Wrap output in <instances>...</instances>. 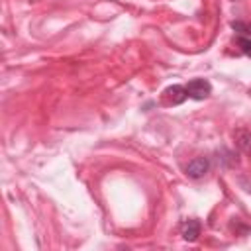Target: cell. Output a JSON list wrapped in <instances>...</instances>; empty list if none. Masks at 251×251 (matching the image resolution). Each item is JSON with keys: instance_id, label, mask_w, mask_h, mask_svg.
Listing matches in <instances>:
<instances>
[{"instance_id": "1", "label": "cell", "mask_w": 251, "mask_h": 251, "mask_svg": "<svg viewBox=\"0 0 251 251\" xmlns=\"http://www.w3.org/2000/svg\"><path fill=\"white\" fill-rule=\"evenodd\" d=\"M188 98V92H186V86L182 84H173V86H167L161 94V102L165 106H178L182 104L184 100Z\"/></svg>"}, {"instance_id": "2", "label": "cell", "mask_w": 251, "mask_h": 251, "mask_svg": "<svg viewBox=\"0 0 251 251\" xmlns=\"http://www.w3.org/2000/svg\"><path fill=\"white\" fill-rule=\"evenodd\" d=\"M186 92H188V98H192V100H204L210 96L212 84L206 78H192L186 84Z\"/></svg>"}, {"instance_id": "3", "label": "cell", "mask_w": 251, "mask_h": 251, "mask_svg": "<svg viewBox=\"0 0 251 251\" xmlns=\"http://www.w3.org/2000/svg\"><path fill=\"white\" fill-rule=\"evenodd\" d=\"M210 171V159L208 157H196L186 165V175L190 178H202Z\"/></svg>"}, {"instance_id": "4", "label": "cell", "mask_w": 251, "mask_h": 251, "mask_svg": "<svg viewBox=\"0 0 251 251\" xmlns=\"http://www.w3.org/2000/svg\"><path fill=\"white\" fill-rule=\"evenodd\" d=\"M180 235L184 237V241H196L198 235H200V222L198 220H186L182 224Z\"/></svg>"}, {"instance_id": "5", "label": "cell", "mask_w": 251, "mask_h": 251, "mask_svg": "<svg viewBox=\"0 0 251 251\" xmlns=\"http://www.w3.org/2000/svg\"><path fill=\"white\" fill-rule=\"evenodd\" d=\"M235 145L251 157V131L249 129H237L235 131Z\"/></svg>"}, {"instance_id": "6", "label": "cell", "mask_w": 251, "mask_h": 251, "mask_svg": "<svg viewBox=\"0 0 251 251\" xmlns=\"http://www.w3.org/2000/svg\"><path fill=\"white\" fill-rule=\"evenodd\" d=\"M231 27L237 33H243V35L251 37V24H247V22H231Z\"/></svg>"}, {"instance_id": "7", "label": "cell", "mask_w": 251, "mask_h": 251, "mask_svg": "<svg viewBox=\"0 0 251 251\" xmlns=\"http://www.w3.org/2000/svg\"><path fill=\"white\" fill-rule=\"evenodd\" d=\"M237 43H239L241 51L251 57V39H249V37H237Z\"/></svg>"}, {"instance_id": "8", "label": "cell", "mask_w": 251, "mask_h": 251, "mask_svg": "<svg viewBox=\"0 0 251 251\" xmlns=\"http://www.w3.org/2000/svg\"><path fill=\"white\" fill-rule=\"evenodd\" d=\"M249 94H251V88H249Z\"/></svg>"}, {"instance_id": "9", "label": "cell", "mask_w": 251, "mask_h": 251, "mask_svg": "<svg viewBox=\"0 0 251 251\" xmlns=\"http://www.w3.org/2000/svg\"><path fill=\"white\" fill-rule=\"evenodd\" d=\"M231 2H235V0H231Z\"/></svg>"}]
</instances>
